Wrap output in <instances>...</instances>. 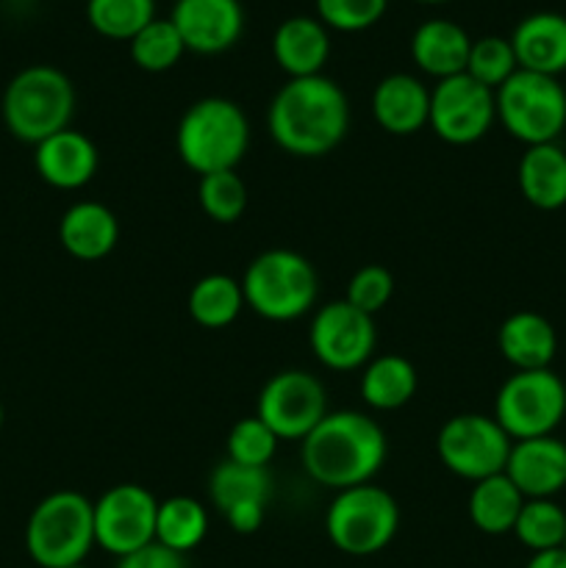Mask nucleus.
<instances>
[{
    "label": "nucleus",
    "instance_id": "2",
    "mask_svg": "<svg viewBox=\"0 0 566 568\" xmlns=\"http://www.w3.org/2000/svg\"><path fill=\"white\" fill-rule=\"evenodd\" d=\"M386 436L372 416L358 410H327L303 438V469L322 488L344 491L364 486L386 464Z\"/></svg>",
    "mask_w": 566,
    "mask_h": 568
},
{
    "label": "nucleus",
    "instance_id": "9",
    "mask_svg": "<svg viewBox=\"0 0 566 568\" xmlns=\"http://www.w3.org/2000/svg\"><path fill=\"white\" fill-rule=\"evenodd\" d=\"M564 416L566 383L553 369L514 372L494 399V419L511 442L553 436Z\"/></svg>",
    "mask_w": 566,
    "mask_h": 568
},
{
    "label": "nucleus",
    "instance_id": "20",
    "mask_svg": "<svg viewBox=\"0 0 566 568\" xmlns=\"http://www.w3.org/2000/svg\"><path fill=\"white\" fill-rule=\"evenodd\" d=\"M372 114L392 136H411L431 120V92L411 72H392L372 92Z\"/></svg>",
    "mask_w": 566,
    "mask_h": 568
},
{
    "label": "nucleus",
    "instance_id": "41",
    "mask_svg": "<svg viewBox=\"0 0 566 568\" xmlns=\"http://www.w3.org/2000/svg\"><path fill=\"white\" fill-rule=\"evenodd\" d=\"M422 3H444V0H422Z\"/></svg>",
    "mask_w": 566,
    "mask_h": 568
},
{
    "label": "nucleus",
    "instance_id": "30",
    "mask_svg": "<svg viewBox=\"0 0 566 568\" xmlns=\"http://www.w3.org/2000/svg\"><path fill=\"white\" fill-rule=\"evenodd\" d=\"M514 536L530 552L560 549L566 541V510L555 499H525Z\"/></svg>",
    "mask_w": 566,
    "mask_h": 568
},
{
    "label": "nucleus",
    "instance_id": "21",
    "mask_svg": "<svg viewBox=\"0 0 566 568\" xmlns=\"http://www.w3.org/2000/svg\"><path fill=\"white\" fill-rule=\"evenodd\" d=\"M272 55L289 78L322 75L331 55V31L320 17H286L272 33Z\"/></svg>",
    "mask_w": 566,
    "mask_h": 568
},
{
    "label": "nucleus",
    "instance_id": "18",
    "mask_svg": "<svg viewBox=\"0 0 566 568\" xmlns=\"http://www.w3.org/2000/svg\"><path fill=\"white\" fill-rule=\"evenodd\" d=\"M98 148L92 139L72 128L39 142L37 153H33V166H37L39 178L61 192H75V189L87 186L98 172Z\"/></svg>",
    "mask_w": 566,
    "mask_h": 568
},
{
    "label": "nucleus",
    "instance_id": "16",
    "mask_svg": "<svg viewBox=\"0 0 566 568\" xmlns=\"http://www.w3.org/2000/svg\"><path fill=\"white\" fill-rule=\"evenodd\" d=\"M170 20L186 50L203 55L233 48L244 31L242 0H175Z\"/></svg>",
    "mask_w": 566,
    "mask_h": 568
},
{
    "label": "nucleus",
    "instance_id": "25",
    "mask_svg": "<svg viewBox=\"0 0 566 568\" xmlns=\"http://www.w3.org/2000/svg\"><path fill=\"white\" fill-rule=\"evenodd\" d=\"M519 192L533 209L558 211L566 205V150L558 142L533 144L516 166Z\"/></svg>",
    "mask_w": 566,
    "mask_h": 568
},
{
    "label": "nucleus",
    "instance_id": "31",
    "mask_svg": "<svg viewBox=\"0 0 566 568\" xmlns=\"http://www.w3.org/2000/svg\"><path fill=\"white\" fill-rule=\"evenodd\" d=\"M128 44H131V59L137 61V67L148 72L170 70L186 53V44H183L181 33L170 17L150 20Z\"/></svg>",
    "mask_w": 566,
    "mask_h": 568
},
{
    "label": "nucleus",
    "instance_id": "5",
    "mask_svg": "<svg viewBox=\"0 0 566 568\" xmlns=\"http://www.w3.org/2000/svg\"><path fill=\"white\" fill-rule=\"evenodd\" d=\"M98 547L94 503L78 491H53L31 510L26 525V552L39 568L81 566Z\"/></svg>",
    "mask_w": 566,
    "mask_h": 568
},
{
    "label": "nucleus",
    "instance_id": "28",
    "mask_svg": "<svg viewBox=\"0 0 566 568\" xmlns=\"http://www.w3.org/2000/svg\"><path fill=\"white\" fill-rule=\"evenodd\" d=\"M189 316L205 331L233 325L244 308L242 283L231 275H205L189 292Z\"/></svg>",
    "mask_w": 566,
    "mask_h": 568
},
{
    "label": "nucleus",
    "instance_id": "17",
    "mask_svg": "<svg viewBox=\"0 0 566 568\" xmlns=\"http://www.w3.org/2000/svg\"><path fill=\"white\" fill-rule=\"evenodd\" d=\"M505 475L525 499H553L566 488V444L555 436L514 442Z\"/></svg>",
    "mask_w": 566,
    "mask_h": 568
},
{
    "label": "nucleus",
    "instance_id": "4",
    "mask_svg": "<svg viewBox=\"0 0 566 568\" xmlns=\"http://www.w3.org/2000/svg\"><path fill=\"white\" fill-rule=\"evenodd\" d=\"M75 114V87L59 67L31 64L17 72L3 92V122L20 142H44L70 128Z\"/></svg>",
    "mask_w": 566,
    "mask_h": 568
},
{
    "label": "nucleus",
    "instance_id": "33",
    "mask_svg": "<svg viewBox=\"0 0 566 568\" xmlns=\"http://www.w3.org/2000/svg\"><path fill=\"white\" fill-rule=\"evenodd\" d=\"M198 200L209 220H214L216 225H233L242 220L247 209V186L236 175V170L214 172V175L200 178Z\"/></svg>",
    "mask_w": 566,
    "mask_h": 568
},
{
    "label": "nucleus",
    "instance_id": "15",
    "mask_svg": "<svg viewBox=\"0 0 566 568\" xmlns=\"http://www.w3.org/2000/svg\"><path fill=\"white\" fill-rule=\"evenodd\" d=\"M272 480L266 469H253V466L233 464V460H222L209 480L211 503L222 514L233 532L239 536H250L264 521L266 499H270Z\"/></svg>",
    "mask_w": 566,
    "mask_h": 568
},
{
    "label": "nucleus",
    "instance_id": "12",
    "mask_svg": "<svg viewBox=\"0 0 566 568\" xmlns=\"http://www.w3.org/2000/svg\"><path fill=\"white\" fill-rule=\"evenodd\" d=\"M159 499L139 483L111 486L94 503V541L114 558L137 552L155 541Z\"/></svg>",
    "mask_w": 566,
    "mask_h": 568
},
{
    "label": "nucleus",
    "instance_id": "7",
    "mask_svg": "<svg viewBox=\"0 0 566 568\" xmlns=\"http://www.w3.org/2000/svg\"><path fill=\"white\" fill-rule=\"evenodd\" d=\"M400 530V505L386 488L364 486L336 491L325 514V532L338 552L370 558L383 552Z\"/></svg>",
    "mask_w": 566,
    "mask_h": 568
},
{
    "label": "nucleus",
    "instance_id": "14",
    "mask_svg": "<svg viewBox=\"0 0 566 568\" xmlns=\"http://www.w3.org/2000/svg\"><path fill=\"white\" fill-rule=\"evenodd\" d=\"M311 353L333 372H353L372 361L377 344L375 320L347 300L322 305L311 320Z\"/></svg>",
    "mask_w": 566,
    "mask_h": 568
},
{
    "label": "nucleus",
    "instance_id": "38",
    "mask_svg": "<svg viewBox=\"0 0 566 568\" xmlns=\"http://www.w3.org/2000/svg\"><path fill=\"white\" fill-rule=\"evenodd\" d=\"M117 568H186V560H183V555L172 552V549L161 547L159 541H153L148 544V547L120 558Z\"/></svg>",
    "mask_w": 566,
    "mask_h": 568
},
{
    "label": "nucleus",
    "instance_id": "35",
    "mask_svg": "<svg viewBox=\"0 0 566 568\" xmlns=\"http://www.w3.org/2000/svg\"><path fill=\"white\" fill-rule=\"evenodd\" d=\"M281 438L259 419V416H247L239 419L228 433V460L242 466H253V469H266Z\"/></svg>",
    "mask_w": 566,
    "mask_h": 568
},
{
    "label": "nucleus",
    "instance_id": "34",
    "mask_svg": "<svg viewBox=\"0 0 566 568\" xmlns=\"http://www.w3.org/2000/svg\"><path fill=\"white\" fill-rule=\"evenodd\" d=\"M516 70H519V64H516V53L514 48H511V39L497 37V33L472 39L466 75H472L477 83H483V87L497 92Z\"/></svg>",
    "mask_w": 566,
    "mask_h": 568
},
{
    "label": "nucleus",
    "instance_id": "6",
    "mask_svg": "<svg viewBox=\"0 0 566 568\" xmlns=\"http://www.w3.org/2000/svg\"><path fill=\"white\" fill-rule=\"evenodd\" d=\"M244 305L270 322H294L309 314L320 281L305 255L294 250H266L255 255L242 277Z\"/></svg>",
    "mask_w": 566,
    "mask_h": 568
},
{
    "label": "nucleus",
    "instance_id": "1",
    "mask_svg": "<svg viewBox=\"0 0 566 568\" xmlns=\"http://www.w3.org/2000/svg\"><path fill=\"white\" fill-rule=\"evenodd\" d=\"M266 128L277 148L289 155L322 159L347 136V94L327 75L289 78L272 98Z\"/></svg>",
    "mask_w": 566,
    "mask_h": 568
},
{
    "label": "nucleus",
    "instance_id": "3",
    "mask_svg": "<svg viewBox=\"0 0 566 568\" xmlns=\"http://www.w3.org/2000/svg\"><path fill=\"white\" fill-rule=\"evenodd\" d=\"M175 144L183 164L200 178L236 170L250 148L247 114L228 98L198 100L183 111Z\"/></svg>",
    "mask_w": 566,
    "mask_h": 568
},
{
    "label": "nucleus",
    "instance_id": "43",
    "mask_svg": "<svg viewBox=\"0 0 566 568\" xmlns=\"http://www.w3.org/2000/svg\"><path fill=\"white\" fill-rule=\"evenodd\" d=\"M564 549H566V541H564Z\"/></svg>",
    "mask_w": 566,
    "mask_h": 568
},
{
    "label": "nucleus",
    "instance_id": "42",
    "mask_svg": "<svg viewBox=\"0 0 566 568\" xmlns=\"http://www.w3.org/2000/svg\"><path fill=\"white\" fill-rule=\"evenodd\" d=\"M70 568H87V566H83V564H81V566H70Z\"/></svg>",
    "mask_w": 566,
    "mask_h": 568
},
{
    "label": "nucleus",
    "instance_id": "26",
    "mask_svg": "<svg viewBox=\"0 0 566 568\" xmlns=\"http://www.w3.org/2000/svg\"><path fill=\"white\" fill-rule=\"evenodd\" d=\"M420 377L416 366L403 355H381L364 366L361 375V397L375 410H397L411 403Z\"/></svg>",
    "mask_w": 566,
    "mask_h": 568
},
{
    "label": "nucleus",
    "instance_id": "11",
    "mask_svg": "<svg viewBox=\"0 0 566 568\" xmlns=\"http://www.w3.org/2000/svg\"><path fill=\"white\" fill-rule=\"evenodd\" d=\"M255 416L281 442H303L327 416L325 386L303 369L277 372L259 392Z\"/></svg>",
    "mask_w": 566,
    "mask_h": 568
},
{
    "label": "nucleus",
    "instance_id": "13",
    "mask_svg": "<svg viewBox=\"0 0 566 568\" xmlns=\"http://www.w3.org/2000/svg\"><path fill=\"white\" fill-rule=\"evenodd\" d=\"M497 120L494 89L483 87L475 78H442L431 92V120L427 125L447 144H475L488 133Z\"/></svg>",
    "mask_w": 566,
    "mask_h": 568
},
{
    "label": "nucleus",
    "instance_id": "36",
    "mask_svg": "<svg viewBox=\"0 0 566 568\" xmlns=\"http://www.w3.org/2000/svg\"><path fill=\"white\" fill-rule=\"evenodd\" d=\"M394 294V275L381 264L361 266L347 283V303L353 308L364 311V314L375 316L377 311H383L388 305Z\"/></svg>",
    "mask_w": 566,
    "mask_h": 568
},
{
    "label": "nucleus",
    "instance_id": "37",
    "mask_svg": "<svg viewBox=\"0 0 566 568\" xmlns=\"http://www.w3.org/2000/svg\"><path fill=\"white\" fill-rule=\"evenodd\" d=\"M388 0H316V17L336 31H364L375 26Z\"/></svg>",
    "mask_w": 566,
    "mask_h": 568
},
{
    "label": "nucleus",
    "instance_id": "27",
    "mask_svg": "<svg viewBox=\"0 0 566 568\" xmlns=\"http://www.w3.org/2000/svg\"><path fill=\"white\" fill-rule=\"evenodd\" d=\"M522 505H525V497L503 471L472 486L469 519L486 536H505V532H514Z\"/></svg>",
    "mask_w": 566,
    "mask_h": 568
},
{
    "label": "nucleus",
    "instance_id": "22",
    "mask_svg": "<svg viewBox=\"0 0 566 568\" xmlns=\"http://www.w3.org/2000/svg\"><path fill=\"white\" fill-rule=\"evenodd\" d=\"M469 50L472 39L466 28L447 17H431L411 33V59L416 61L420 70L436 75L438 81L466 72Z\"/></svg>",
    "mask_w": 566,
    "mask_h": 568
},
{
    "label": "nucleus",
    "instance_id": "23",
    "mask_svg": "<svg viewBox=\"0 0 566 568\" xmlns=\"http://www.w3.org/2000/svg\"><path fill=\"white\" fill-rule=\"evenodd\" d=\"M497 347L516 372L549 369L558 353V333L547 316L536 311H516L499 325Z\"/></svg>",
    "mask_w": 566,
    "mask_h": 568
},
{
    "label": "nucleus",
    "instance_id": "19",
    "mask_svg": "<svg viewBox=\"0 0 566 568\" xmlns=\"http://www.w3.org/2000/svg\"><path fill=\"white\" fill-rule=\"evenodd\" d=\"M511 48L519 70L558 78L566 72V17L558 11H533L511 31Z\"/></svg>",
    "mask_w": 566,
    "mask_h": 568
},
{
    "label": "nucleus",
    "instance_id": "29",
    "mask_svg": "<svg viewBox=\"0 0 566 568\" xmlns=\"http://www.w3.org/2000/svg\"><path fill=\"white\" fill-rule=\"evenodd\" d=\"M209 532V514L192 497H170L159 503L155 516V541L178 555H186L203 544Z\"/></svg>",
    "mask_w": 566,
    "mask_h": 568
},
{
    "label": "nucleus",
    "instance_id": "8",
    "mask_svg": "<svg viewBox=\"0 0 566 568\" xmlns=\"http://www.w3.org/2000/svg\"><path fill=\"white\" fill-rule=\"evenodd\" d=\"M497 120L522 144L558 142L566 128V89L558 78L542 72L516 70L494 92Z\"/></svg>",
    "mask_w": 566,
    "mask_h": 568
},
{
    "label": "nucleus",
    "instance_id": "40",
    "mask_svg": "<svg viewBox=\"0 0 566 568\" xmlns=\"http://www.w3.org/2000/svg\"><path fill=\"white\" fill-rule=\"evenodd\" d=\"M3 422H6V410H3V403H0V430H3Z\"/></svg>",
    "mask_w": 566,
    "mask_h": 568
},
{
    "label": "nucleus",
    "instance_id": "32",
    "mask_svg": "<svg viewBox=\"0 0 566 568\" xmlns=\"http://www.w3.org/2000/svg\"><path fill=\"white\" fill-rule=\"evenodd\" d=\"M87 17L103 37L131 42L150 20H155V0H87Z\"/></svg>",
    "mask_w": 566,
    "mask_h": 568
},
{
    "label": "nucleus",
    "instance_id": "39",
    "mask_svg": "<svg viewBox=\"0 0 566 568\" xmlns=\"http://www.w3.org/2000/svg\"><path fill=\"white\" fill-rule=\"evenodd\" d=\"M525 568H566V549H547V552H533Z\"/></svg>",
    "mask_w": 566,
    "mask_h": 568
},
{
    "label": "nucleus",
    "instance_id": "24",
    "mask_svg": "<svg viewBox=\"0 0 566 568\" xmlns=\"http://www.w3.org/2000/svg\"><path fill=\"white\" fill-rule=\"evenodd\" d=\"M59 242L72 258L100 261L120 242V222L114 211L94 200L70 205L59 222Z\"/></svg>",
    "mask_w": 566,
    "mask_h": 568
},
{
    "label": "nucleus",
    "instance_id": "10",
    "mask_svg": "<svg viewBox=\"0 0 566 568\" xmlns=\"http://www.w3.org/2000/svg\"><path fill=\"white\" fill-rule=\"evenodd\" d=\"M514 442L494 416L458 414L438 430L436 453L453 475L464 480H486L503 475Z\"/></svg>",
    "mask_w": 566,
    "mask_h": 568
}]
</instances>
